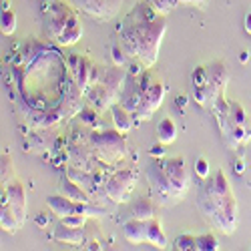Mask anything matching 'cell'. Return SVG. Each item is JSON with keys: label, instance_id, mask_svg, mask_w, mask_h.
<instances>
[{"label": "cell", "instance_id": "cb8c5ba5", "mask_svg": "<svg viewBox=\"0 0 251 251\" xmlns=\"http://www.w3.org/2000/svg\"><path fill=\"white\" fill-rule=\"evenodd\" d=\"M12 175H14L12 161H10V157H8V155H2V185H8L10 181H14V179H12Z\"/></svg>", "mask_w": 251, "mask_h": 251}, {"label": "cell", "instance_id": "ac0fdd59", "mask_svg": "<svg viewBox=\"0 0 251 251\" xmlns=\"http://www.w3.org/2000/svg\"><path fill=\"white\" fill-rule=\"evenodd\" d=\"M175 139H177V125L173 123V119L165 117L157 125V141L165 143V145H171Z\"/></svg>", "mask_w": 251, "mask_h": 251}, {"label": "cell", "instance_id": "6da1fadb", "mask_svg": "<svg viewBox=\"0 0 251 251\" xmlns=\"http://www.w3.org/2000/svg\"><path fill=\"white\" fill-rule=\"evenodd\" d=\"M147 8V4H139L135 12H131L125 20V26L121 30V47L127 56L139 58L145 67H153L159 56L167 23L159 12L149 14Z\"/></svg>", "mask_w": 251, "mask_h": 251}, {"label": "cell", "instance_id": "83f0119b", "mask_svg": "<svg viewBox=\"0 0 251 251\" xmlns=\"http://www.w3.org/2000/svg\"><path fill=\"white\" fill-rule=\"evenodd\" d=\"M179 4H187V6H199V4H205V0H179Z\"/></svg>", "mask_w": 251, "mask_h": 251}, {"label": "cell", "instance_id": "7c38bea8", "mask_svg": "<svg viewBox=\"0 0 251 251\" xmlns=\"http://www.w3.org/2000/svg\"><path fill=\"white\" fill-rule=\"evenodd\" d=\"M52 237L60 243H71V245H82L85 243V231H82V227H69L65 223H58Z\"/></svg>", "mask_w": 251, "mask_h": 251}, {"label": "cell", "instance_id": "7402d4cb", "mask_svg": "<svg viewBox=\"0 0 251 251\" xmlns=\"http://www.w3.org/2000/svg\"><path fill=\"white\" fill-rule=\"evenodd\" d=\"M173 249L179 251H189V249H197V237L193 235H179L173 243Z\"/></svg>", "mask_w": 251, "mask_h": 251}, {"label": "cell", "instance_id": "9c48e42d", "mask_svg": "<svg viewBox=\"0 0 251 251\" xmlns=\"http://www.w3.org/2000/svg\"><path fill=\"white\" fill-rule=\"evenodd\" d=\"M2 205H10V209L16 213V217L20 219V223L25 225V219H26V191H25L23 183L14 179L8 185H4V189H2Z\"/></svg>", "mask_w": 251, "mask_h": 251}, {"label": "cell", "instance_id": "30bf717a", "mask_svg": "<svg viewBox=\"0 0 251 251\" xmlns=\"http://www.w3.org/2000/svg\"><path fill=\"white\" fill-rule=\"evenodd\" d=\"M165 93H167V89L161 85V82H153V85H149L147 89H145L141 104H139V109H137V113L133 117L137 121H147L161 107V102L165 99Z\"/></svg>", "mask_w": 251, "mask_h": 251}, {"label": "cell", "instance_id": "484cf974", "mask_svg": "<svg viewBox=\"0 0 251 251\" xmlns=\"http://www.w3.org/2000/svg\"><path fill=\"white\" fill-rule=\"evenodd\" d=\"M151 157H155V159L165 157V143H159V145H155V147H151Z\"/></svg>", "mask_w": 251, "mask_h": 251}, {"label": "cell", "instance_id": "8fae6325", "mask_svg": "<svg viewBox=\"0 0 251 251\" xmlns=\"http://www.w3.org/2000/svg\"><path fill=\"white\" fill-rule=\"evenodd\" d=\"M147 221L149 219H129L123 225V235L129 243H147Z\"/></svg>", "mask_w": 251, "mask_h": 251}, {"label": "cell", "instance_id": "8992f818", "mask_svg": "<svg viewBox=\"0 0 251 251\" xmlns=\"http://www.w3.org/2000/svg\"><path fill=\"white\" fill-rule=\"evenodd\" d=\"M137 183V173L133 169H121L104 183V193L115 203H127Z\"/></svg>", "mask_w": 251, "mask_h": 251}, {"label": "cell", "instance_id": "5b68a950", "mask_svg": "<svg viewBox=\"0 0 251 251\" xmlns=\"http://www.w3.org/2000/svg\"><path fill=\"white\" fill-rule=\"evenodd\" d=\"M91 143L104 163H115L127 153V141H125L123 133H119L117 129L104 131V133H93Z\"/></svg>", "mask_w": 251, "mask_h": 251}, {"label": "cell", "instance_id": "e0dca14e", "mask_svg": "<svg viewBox=\"0 0 251 251\" xmlns=\"http://www.w3.org/2000/svg\"><path fill=\"white\" fill-rule=\"evenodd\" d=\"M147 243L155 245L157 249H165L167 247V237H165V231L159 223V219H149L147 221Z\"/></svg>", "mask_w": 251, "mask_h": 251}, {"label": "cell", "instance_id": "ffe728a7", "mask_svg": "<svg viewBox=\"0 0 251 251\" xmlns=\"http://www.w3.org/2000/svg\"><path fill=\"white\" fill-rule=\"evenodd\" d=\"M0 28H2V34L10 36L16 30V14L8 8H2V16H0Z\"/></svg>", "mask_w": 251, "mask_h": 251}, {"label": "cell", "instance_id": "4316f807", "mask_svg": "<svg viewBox=\"0 0 251 251\" xmlns=\"http://www.w3.org/2000/svg\"><path fill=\"white\" fill-rule=\"evenodd\" d=\"M243 28H245V32L251 36V12H247L245 18H243Z\"/></svg>", "mask_w": 251, "mask_h": 251}, {"label": "cell", "instance_id": "603a6c76", "mask_svg": "<svg viewBox=\"0 0 251 251\" xmlns=\"http://www.w3.org/2000/svg\"><path fill=\"white\" fill-rule=\"evenodd\" d=\"M177 4H179V0H151V6L159 14H167L169 10H173Z\"/></svg>", "mask_w": 251, "mask_h": 251}, {"label": "cell", "instance_id": "5bb4252c", "mask_svg": "<svg viewBox=\"0 0 251 251\" xmlns=\"http://www.w3.org/2000/svg\"><path fill=\"white\" fill-rule=\"evenodd\" d=\"M111 113H113V123H115V129L123 135H127L131 129H133V113L129 109H125L123 104H113L111 107Z\"/></svg>", "mask_w": 251, "mask_h": 251}, {"label": "cell", "instance_id": "7a4b0ae2", "mask_svg": "<svg viewBox=\"0 0 251 251\" xmlns=\"http://www.w3.org/2000/svg\"><path fill=\"white\" fill-rule=\"evenodd\" d=\"M203 217L219 231L231 235L237 229V201L233 197L227 175L219 169L213 179H205L199 197Z\"/></svg>", "mask_w": 251, "mask_h": 251}, {"label": "cell", "instance_id": "ba28073f", "mask_svg": "<svg viewBox=\"0 0 251 251\" xmlns=\"http://www.w3.org/2000/svg\"><path fill=\"white\" fill-rule=\"evenodd\" d=\"M69 2L85 14H89L91 18L104 23V20H111L119 12L123 0H69Z\"/></svg>", "mask_w": 251, "mask_h": 251}, {"label": "cell", "instance_id": "f1b7e54d", "mask_svg": "<svg viewBox=\"0 0 251 251\" xmlns=\"http://www.w3.org/2000/svg\"><path fill=\"white\" fill-rule=\"evenodd\" d=\"M243 171H245V163H243V161L239 159V161L235 163V173H239V175H241Z\"/></svg>", "mask_w": 251, "mask_h": 251}, {"label": "cell", "instance_id": "2e32d148", "mask_svg": "<svg viewBox=\"0 0 251 251\" xmlns=\"http://www.w3.org/2000/svg\"><path fill=\"white\" fill-rule=\"evenodd\" d=\"M129 215H131V219H153L155 207H153L151 199L141 197V199L129 203Z\"/></svg>", "mask_w": 251, "mask_h": 251}, {"label": "cell", "instance_id": "d6986e66", "mask_svg": "<svg viewBox=\"0 0 251 251\" xmlns=\"http://www.w3.org/2000/svg\"><path fill=\"white\" fill-rule=\"evenodd\" d=\"M0 225H2V229L8 233H16L18 229L23 227V223H20L16 213L10 209V205H2V209H0Z\"/></svg>", "mask_w": 251, "mask_h": 251}, {"label": "cell", "instance_id": "52a82bcc", "mask_svg": "<svg viewBox=\"0 0 251 251\" xmlns=\"http://www.w3.org/2000/svg\"><path fill=\"white\" fill-rule=\"evenodd\" d=\"M69 65H71V71H73V78L76 82V89L80 93H87L91 87H95L97 82L100 80L99 78V69L87 56H80V54L78 56H71Z\"/></svg>", "mask_w": 251, "mask_h": 251}, {"label": "cell", "instance_id": "9a60e30c", "mask_svg": "<svg viewBox=\"0 0 251 251\" xmlns=\"http://www.w3.org/2000/svg\"><path fill=\"white\" fill-rule=\"evenodd\" d=\"M58 193H62L65 197L76 201V203H89V193L82 189V187L78 183H75L73 179H65V181H60L58 185Z\"/></svg>", "mask_w": 251, "mask_h": 251}, {"label": "cell", "instance_id": "44dd1931", "mask_svg": "<svg viewBox=\"0 0 251 251\" xmlns=\"http://www.w3.org/2000/svg\"><path fill=\"white\" fill-rule=\"evenodd\" d=\"M197 249L199 251H217L219 249V241L213 233H205L197 237Z\"/></svg>", "mask_w": 251, "mask_h": 251}, {"label": "cell", "instance_id": "f546056e", "mask_svg": "<svg viewBox=\"0 0 251 251\" xmlns=\"http://www.w3.org/2000/svg\"><path fill=\"white\" fill-rule=\"evenodd\" d=\"M247 58H249V52H247V50H245V52H241L239 60H241V62H247Z\"/></svg>", "mask_w": 251, "mask_h": 251}, {"label": "cell", "instance_id": "4fadbf2b", "mask_svg": "<svg viewBox=\"0 0 251 251\" xmlns=\"http://www.w3.org/2000/svg\"><path fill=\"white\" fill-rule=\"evenodd\" d=\"M75 205H76V201L65 197L62 193H58V195H50V197L47 199V207L50 209V211H52L58 219L67 217V215H71V213H75Z\"/></svg>", "mask_w": 251, "mask_h": 251}, {"label": "cell", "instance_id": "277c9868", "mask_svg": "<svg viewBox=\"0 0 251 251\" xmlns=\"http://www.w3.org/2000/svg\"><path fill=\"white\" fill-rule=\"evenodd\" d=\"M43 25H45V34L62 47L76 45L82 36V26L78 23V18L67 4L58 2V0L47 4Z\"/></svg>", "mask_w": 251, "mask_h": 251}, {"label": "cell", "instance_id": "4dcf8cb0", "mask_svg": "<svg viewBox=\"0 0 251 251\" xmlns=\"http://www.w3.org/2000/svg\"><path fill=\"white\" fill-rule=\"evenodd\" d=\"M38 223H40V225H43V227H45V225H47V219H45V217H38Z\"/></svg>", "mask_w": 251, "mask_h": 251}, {"label": "cell", "instance_id": "d4e9b609", "mask_svg": "<svg viewBox=\"0 0 251 251\" xmlns=\"http://www.w3.org/2000/svg\"><path fill=\"white\" fill-rule=\"evenodd\" d=\"M195 173H197V177L199 179H209V175H211V169H209V163H207V159H203V157H199L197 161H195Z\"/></svg>", "mask_w": 251, "mask_h": 251}, {"label": "cell", "instance_id": "3957f363", "mask_svg": "<svg viewBox=\"0 0 251 251\" xmlns=\"http://www.w3.org/2000/svg\"><path fill=\"white\" fill-rule=\"evenodd\" d=\"M153 189L159 197V201L165 203H175L181 199L189 187V175L185 169V161L175 157V159H159L153 165Z\"/></svg>", "mask_w": 251, "mask_h": 251}]
</instances>
